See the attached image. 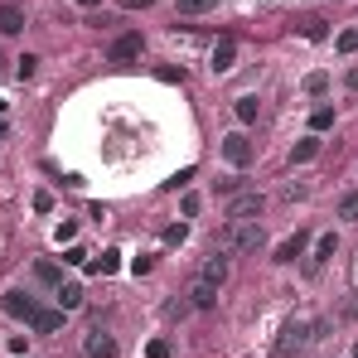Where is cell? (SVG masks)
<instances>
[{
  "mask_svg": "<svg viewBox=\"0 0 358 358\" xmlns=\"http://www.w3.org/2000/svg\"><path fill=\"white\" fill-rule=\"evenodd\" d=\"M218 242H223V247H233V252H262V242H267V228H262L257 218H247V223H228Z\"/></svg>",
  "mask_w": 358,
  "mask_h": 358,
  "instance_id": "1",
  "label": "cell"
},
{
  "mask_svg": "<svg viewBox=\"0 0 358 358\" xmlns=\"http://www.w3.org/2000/svg\"><path fill=\"white\" fill-rule=\"evenodd\" d=\"M310 344H315V329H310L305 320H290V325H281V334H276L271 354H276V358H295V354H305Z\"/></svg>",
  "mask_w": 358,
  "mask_h": 358,
  "instance_id": "2",
  "label": "cell"
},
{
  "mask_svg": "<svg viewBox=\"0 0 358 358\" xmlns=\"http://www.w3.org/2000/svg\"><path fill=\"white\" fill-rule=\"evenodd\" d=\"M262 208H267V199H262L257 189H247V194H233V203H228V223H247V218H262Z\"/></svg>",
  "mask_w": 358,
  "mask_h": 358,
  "instance_id": "3",
  "label": "cell"
},
{
  "mask_svg": "<svg viewBox=\"0 0 358 358\" xmlns=\"http://www.w3.org/2000/svg\"><path fill=\"white\" fill-rule=\"evenodd\" d=\"M223 160H228L233 170H242V165H252V141H247L242 131H233V136H223Z\"/></svg>",
  "mask_w": 358,
  "mask_h": 358,
  "instance_id": "4",
  "label": "cell"
},
{
  "mask_svg": "<svg viewBox=\"0 0 358 358\" xmlns=\"http://www.w3.org/2000/svg\"><path fill=\"white\" fill-rule=\"evenodd\" d=\"M63 315H68V310H49V305H39V310L29 315V329H34V334H59V329H63Z\"/></svg>",
  "mask_w": 358,
  "mask_h": 358,
  "instance_id": "5",
  "label": "cell"
},
{
  "mask_svg": "<svg viewBox=\"0 0 358 358\" xmlns=\"http://www.w3.org/2000/svg\"><path fill=\"white\" fill-rule=\"evenodd\" d=\"M189 305H194V310H213V305H218V286L199 276V281L189 286Z\"/></svg>",
  "mask_w": 358,
  "mask_h": 358,
  "instance_id": "6",
  "label": "cell"
},
{
  "mask_svg": "<svg viewBox=\"0 0 358 358\" xmlns=\"http://www.w3.org/2000/svg\"><path fill=\"white\" fill-rule=\"evenodd\" d=\"M5 310H10L15 320H24V325H29V315L39 310V300H34V295H24V290H5Z\"/></svg>",
  "mask_w": 358,
  "mask_h": 358,
  "instance_id": "7",
  "label": "cell"
},
{
  "mask_svg": "<svg viewBox=\"0 0 358 358\" xmlns=\"http://www.w3.org/2000/svg\"><path fill=\"white\" fill-rule=\"evenodd\" d=\"M83 354H88V358H116V339L102 334V329H92L88 339H83Z\"/></svg>",
  "mask_w": 358,
  "mask_h": 358,
  "instance_id": "8",
  "label": "cell"
},
{
  "mask_svg": "<svg viewBox=\"0 0 358 358\" xmlns=\"http://www.w3.org/2000/svg\"><path fill=\"white\" fill-rule=\"evenodd\" d=\"M131 59H141V34H121L111 44V63H131Z\"/></svg>",
  "mask_w": 358,
  "mask_h": 358,
  "instance_id": "9",
  "label": "cell"
},
{
  "mask_svg": "<svg viewBox=\"0 0 358 358\" xmlns=\"http://www.w3.org/2000/svg\"><path fill=\"white\" fill-rule=\"evenodd\" d=\"M24 29V10L20 5H0V34H20Z\"/></svg>",
  "mask_w": 358,
  "mask_h": 358,
  "instance_id": "10",
  "label": "cell"
},
{
  "mask_svg": "<svg viewBox=\"0 0 358 358\" xmlns=\"http://www.w3.org/2000/svg\"><path fill=\"white\" fill-rule=\"evenodd\" d=\"M233 59H238V44H233V39H223V44L213 49V73H228V68H233Z\"/></svg>",
  "mask_w": 358,
  "mask_h": 358,
  "instance_id": "11",
  "label": "cell"
},
{
  "mask_svg": "<svg viewBox=\"0 0 358 358\" xmlns=\"http://www.w3.org/2000/svg\"><path fill=\"white\" fill-rule=\"evenodd\" d=\"M300 252H305V233H295V238H286V242H281V247H276V262H281V267H286V262H295V257H300Z\"/></svg>",
  "mask_w": 358,
  "mask_h": 358,
  "instance_id": "12",
  "label": "cell"
},
{
  "mask_svg": "<svg viewBox=\"0 0 358 358\" xmlns=\"http://www.w3.org/2000/svg\"><path fill=\"white\" fill-rule=\"evenodd\" d=\"M199 276H203V281H213V286H223V281H228V257H208Z\"/></svg>",
  "mask_w": 358,
  "mask_h": 358,
  "instance_id": "13",
  "label": "cell"
},
{
  "mask_svg": "<svg viewBox=\"0 0 358 358\" xmlns=\"http://www.w3.org/2000/svg\"><path fill=\"white\" fill-rule=\"evenodd\" d=\"M315 155H320V136H305V141H295V150H290L295 165H305V160H315Z\"/></svg>",
  "mask_w": 358,
  "mask_h": 358,
  "instance_id": "14",
  "label": "cell"
},
{
  "mask_svg": "<svg viewBox=\"0 0 358 358\" xmlns=\"http://www.w3.org/2000/svg\"><path fill=\"white\" fill-rule=\"evenodd\" d=\"M54 300H59V310H78L83 305V286H59Z\"/></svg>",
  "mask_w": 358,
  "mask_h": 358,
  "instance_id": "15",
  "label": "cell"
},
{
  "mask_svg": "<svg viewBox=\"0 0 358 358\" xmlns=\"http://www.w3.org/2000/svg\"><path fill=\"white\" fill-rule=\"evenodd\" d=\"M233 111H238V121H242V126H252V121H257V97H238V102H233Z\"/></svg>",
  "mask_w": 358,
  "mask_h": 358,
  "instance_id": "16",
  "label": "cell"
},
{
  "mask_svg": "<svg viewBox=\"0 0 358 358\" xmlns=\"http://www.w3.org/2000/svg\"><path fill=\"white\" fill-rule=\"evenodd\" d=\"M329 126H334V107H315V111H310V131L320 136V131H329Z\"/></svg>",
  "mask_w": 358,
  "mask_h": 358,
  "instance_id": "17",
  "label": "cell"
},
{
  "mask_svg": "<svg viewBox=\"0 0 358 358\" xmlns=\"http://www.w3.org/2000/svg\"><path fill=\"white\" fill-rule=\"evenodd\" d=\"M34 281H44V286H63V271L54 267V262H39V267H34Z\"/></svg>",
  "mask_w": 358,
  "mask_h": 358,
  "instance_id": "18",
  "label": "cell"
},
{
  "mask_svg": "<svg viewBox=\"0 0 358 358\" xmlns=\"http://www.w3.org/2000/svg\"><path fill=\"white\" fill-rule=\"evenodd\" d=\"M334 247H339V238H334V233H325V238L315 242V267H320V262H329V257H334Z\"/></svg>",
  "mask_w": 358,
  "mask_h": 358,
  "instance_id": "19",
  "label": "cell"
},
{
  "mask_svg": "<svg viewBox=\"0 0 358 358\" xmlns=\"http://www.w3.org/2000/svg\"><path fill=\"white\" fill-rule=\"evenodd\" d=\"M116 267H121V252H102V257L92 262V271H97V276H111Z\"/></svg>",
  "mask_w": 358,
  "mask_h": 358,
  "instance_id": "20",
  "label": "cell"
},
{
  "mask_svg": "<svg viewBox=\"0 0 358 358\" xmlns=\"http://www.w3.org/2000/svg\"><path fill=\"white\" fill-rule=\"evenodd\" d=\"M305 92H310V97H325V92H329V73H310V78H305Z\"/></svg>",
  "mask_w": 358,
  "mask_h": 358,
  "instance_id": "21",
  "label": "cell"
},
{
  "mask_svg": "<svg viewBox=\"0 0 358 358\" xmlns=\"http://www.w3.org/2000/svg\"><path fill=\"white\" fill-rule=\"evenodd\" d=\"M334 49H339V54H358V29H339Z\"/></svg>",
  "mask_w": 358,
  "mask_h": 358,
  "instance_id": "22",
  "label": "cell"
},
{
  "mask_svg": "<svg viewBox=\"0 0 358 358\" xmlns=\"http://www.w3.org/2000/svg\"><path fill=\"white\" fill-rule=\"evenodd\" d=\"M339 218H344V223H358V194H344V199H339Z\"/></svg>",
  "mask_w": 358,
  "mask_h": 358,
  "instance_id": "23",
  "label": "cell"
},
{
  "mask_svg": "<svg viewBox=\"0 0 358 358\" xmlns=\"http://www.w3.org/2000/svg\"><path fill=\"white\" fill-rule=\"evenodd\" d=\"M218 0H179V15H208Z\"/></svg>",
  "mask_w": 358,
  "mask_h": 358,
  "instance_id": "24",
  "label": "cell"
},
{
  "mask_svg": "<svg viewBox=\"0 0 358 358\" xmlns=\"http://www.w3.org/2000/svg\"><path fill=\"white\" fill-rule=\"evenodd\" d=\"M146 358H175L170 339H150V344H146Z\"/></svg>",
  "mask_w": 358,
  "mask_h": 358,
  "instance_id": "25",
  "label": "cell"
},
{
  "mask_svg": "<svg viewBox=\"0 0 358 358\" xmlns=\"http://www.w3.org/2000/svg\"><path fill=\"white\" fill-rule=\"evenodd\" d=\"M34 63H39V59H29V54H24V59H15V78H20V83H29V78H34Z\"/></svg>",
  "mask_w": 358,
  "mask_h": 358,
  "instance_id": "26",
  "label": "cell"
},
{
  "mask_svg": "<svg viewBox=\"0 0 358 358\" xmlns=\"http://www.w3.org/2000/svg\"><path fill=\"white\" fill-rule=\"evenodd\" d=\"M184 238H189V228H184V223H175V228H165V247H179Z\"/></svg>",
  "mask_w": 358,
  "mask_h": 358,
  "instance_id": "27",
  "label": "cell"
},
{
  "mask_svg": "<svg viewBox=\"0 0 358 358\" xmlns=\"http://www.w3.org/2000/svg\"><path fill=\"white\" fill-rule=\"evenodd\" d=\"M73 238H78V223L63 218V223H59V242H73Z\"/></svg>",
  "mask_w": 358,
  "mask_h": 358,
  "instance_id": "28",
  "label": "cell"
},
{
  "mask_svg": "<svg viewBox=\"0 0 358 358\" xmlns=\"http://www.w3.org/2000/svg\"><path fill=\"white\" fill-rule=\"evenodd\" d=\"M189 179H194V170H179L175 179H165V189H184V184H189Z\"/></svg>",
  "mask_w": 358,
  "mask_h": 358,
  "instance_id": "29",
  "label": "cell"
},
{
  "mask_svg": "<svg viewBox=\"0 0 358 358\" xmlns=\"http://www.w3.org/2000/svg\"><path fill=\"white\" fill-rule=\"evenodd\" d=\"M160 83H184V68H160Z\"/></svg>",
  "mask_w": 358,
  "mask_h": 358,
  "instance_id": "30",
  "label": "cell"
},
{
  "mask_svg": "<svg viewBox=\"0 0 358 358\" xmlns=\"http://www.w3.org/2000/svg\"><path fill=\"white\" fill-rule=\"evenodd\" d=\"M344 88H349V92H358V68H349V73H344Z\"/></svg>",
  "mask_w": 358,
  "mask_h": 358,
  "instance_id": "31",
  "label": "cell"
},
{
  "mask_svg": "<svg viewBox=\"0 0 358 358\" xmlns=\"http://www.w3.org/2000/svg\"><path fill=\"white\" fill-rule=\"evenodd\" d=\"M150 0H121V10H146Z\"/></svg>",
  "mask_w": 358,
  "mask_h": 358,
  "instance_id": "32",
  "label": "cell"
},
{
  "mask_svg": "<svg viewBox=\"0 0 358 358\" xmlns=\"http://www.w3.org/2000/svg\"><path fill=\"white\" fill-rule=\"evenodd\" d=\"M73 5H83V10H92V5H102V0H73Z\"/></svg>",
  "mask_w": 358,
  "mask_h": 358,
  "instance_id": "33",
  "label": "cell"
},
{
  "mask_svg": "<svg viewBox=\"0 0 358 358\" xmlns=\"http://www.w3.org/2000/svg\"><path fill=\"white\" fill-rule=\"evenodd\" d=\"M0 136H5V121H0Z\"/></svg>",
  "mask_w": 358,
  "mask_h": 358,
  "instance_id": "34",
  "label": "cell"
},
{
  "mask_svg": "<svg viewBox=\"0 0 358 358\" xmlns=\"http://www.w3.org/2000/svg\"><path fill=\"white\" fill-rule=\"evenodd\" d=\"M354 358H358V344H354Z\"/></svg>",
  "mask_w": 358,
  "mask_h": 358,
  "instance_id": "35",
  "label": "cell"
}]
</instances>
